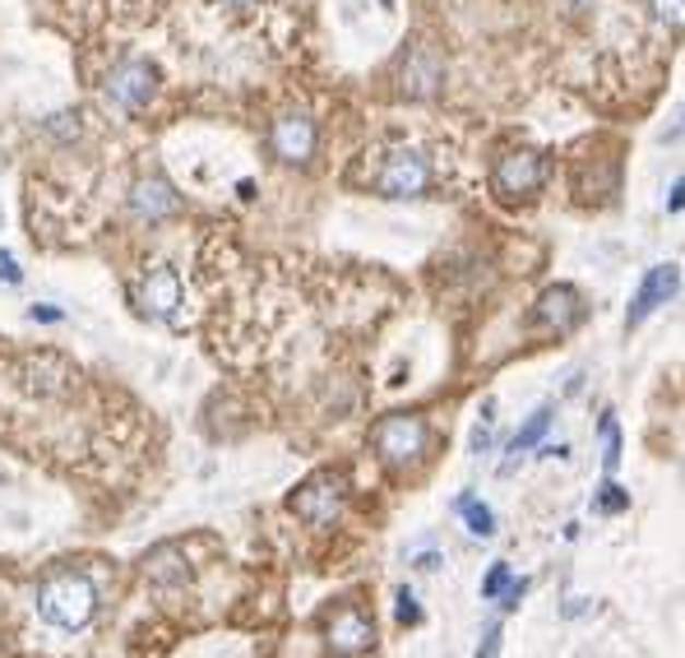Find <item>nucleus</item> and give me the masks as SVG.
<instances>
[{"label": "nucleus", "mask_w": 685, "mask_h": 658, "mask_svg": "<svg viewBox=\"0 0 685 658\" xmlns=\"http://www.w3.org/2000/svg\"><path fill=\"white\" fill-rule=\"evenodd\" d=\"M399 622L403 626H417L422 622V608L413 603V594H408V589H399Z\"/></svg>", "instance_id": "21"}, {"label": "nucleus", "mask_w": 685, "mask_h": 658, "mask_svg": "<svg viewBox=\"0 0 685 658\" xmlns=\"http://www.w3.org/2000/svg\"><path fill=\"white\" fill-rule=\"evenodd\" d=\"M134 302L149 320H176V306H181V274L172 265H153L149 274L134 287Z\"/></svg>", "instance_id": "8"}, {"label": "nucleus", "mask_w": 685, "mask_h": 658, "mask_svg": "<svg viewBox=\"0 0 685 658\" xmlns=\"http://www.w3.org/2000/svg\"><path fill=\"white\" fill-rule=\"evenodd\" d=\"M579 316H583V297L575 293L570 283L542 287V297L533 306V325L546 329V334H570V329L579 325Z\"/></svg>", "instance_id": "9"}, {"label": "nucleus", "mask_w": 685, "mask_h": 658, "mask_svg": "<svg viewBox=\"0 0 685 658\" xmlns=\"http://www.w3.org/2000/svg\"><path fill=\"white\" fill-rule=\"evenodd\" d=\"M376 190L385 200H422L430 190V158L422 149H389L376 172Z\"/></svg>", "instance_id": "3"}, {"label": "nucleus", "mask_w": 685, "mask_h": 658, "mask_svg": "<svg viewBox=\"0 0 685 658\" xmlns=\"http://www.w3.org/2000/svg\"><path fill=\"white\" fill-rule=\"evenodd\" d=\"M19 279H24V274H19V265H14V256H10V250H0V283H19Z\"/></svg>", "instance_id": "22"}, {"label": "nucleus", "mask_w": 685, "mask_h": 658, "mask_svg": "<svg viewBox=\"0 0 685 658\" xmlns=\"http://www.w3.org/2000/svg\"><path fill=\"white\" fill-rule=\"evenodd\" d=\"M370 641H376V631H370L366 612H357V608H343L324 622V645L334 658H357L370 649Z\"/></svg>", "instance_id": "10"}, {"label": "nucleus", "mask_w": 685, "mask_h": 658, "mask_svg": "<svg viewBox=\"0 0 685 658\" xmlns=\"http://www.w3.org/2000/svg\"><path fill=\"white\" fill-rule=\"evenodd\" d=\"M668 209H672V214H681V209H685V177L672 186V196H668Z\"/></svg>", "instance_id": "24"}, {"label": "nucleus", "mask_w": 685, "mask_h": 658, "mask_svg": "<svg viewBox=\"0 0 685 658\" xmlns=\"http://www.w3.org/2000/svg\"><path fill=\"white\" fill-rule=\"evenodd\" d=\"M546 172H552V163H546V153H533V149H519V153H505V158L496 163L492 172V186L500 200H528L533 190L546 186Z\"/></svg>", "instance_id": "5"}, {"label": "nucleus", "mask_w": 685, "mask_h": 658, "mask_svg": "<svg viewBox=\"0 0 685 658\" xmlns=\"http://www.w3.org/2000/svg\"><path fill=\"white\" fill-rule=\"evenodd\" d=\"M343 473H334V469H324V473H316V478H306L297 492L287 496V510L297 515V519H306V525H334V519L343 515Z\"/></svg>", "instance_id": "4"}, {"label": "nucleus", "mask_w": 685, "mask_h": 658, "mask_svg": "<svg viewBox=\"0 0 685 658\" xmlns=\"http://www.w3.org/2000/svg\"><path fill=\"white\" fill-rule=\"evenodd\" d=\"M144 575L153 579V585H186V561H181V552L176 548H158L149 561H144Z\"/></svg>", "instance_id": "14"}, {"label": "nucleus", "mask_w": 685, "mask_h": 658, "mask_svg": "<svg viewBox=\"0 0 685 658\" xmlns=\"http://www.w3.org/2000/svg\"><path fill=\"white\" fill-rule=\"evenodd\" d=\"M598 432H602V473L612 478V473L621 469V422H616L612 413H606Z\"/></svg>", "instance_id": "17"}, {"label": "nucleus", "mask_w": 685, "mask_h": 658, "mask_svg": "<svg viewBox=\"0 0 685 658\" xmlns=\"http://www.w3.org/2000/svg\"><path fill=\"white\" fill-rule=\"evenodd\" d=\"M33 320H61V312H51V306H33Z\"/></svg>", "instance_id": "27"}, {"label": "nucleus", "mask_w": 685, "mask_h": 658, "mask_svg": "<svg viewBox=\"0 0 685 658\" xmlns=\"http://www.w3.org/2000/svg\"><path fill=\"white\" fill-rule=\"evenodd\" d=\"M37 616L56 631H84L97 616V585L80 571H56L37 585Z\"/></svg>", "instance_id": "1"}, {"label": "nucleus", "mask_w": 685, "mask_h": 658, "mask_svg": "<svg viewBox=\"0 0 685 658\" xmlns=\"http://www.w3.org/2000/svg\"><path fill=\"white\" fill-rule=\"evenodd\" d=\"M176 214H181V196H176L163 177L134 181V190H130V219H140V223H167Z\"/></svg>", "instance_id": "11"}, {"label": "nucleus", "mask_w": 685, "mask_h": 658, "mask_svg": "<svg viewBox=\"0 0 685 658\" xmlns=\"http://www.w3.org/2000/svg\"><path fill=\"white\" fill-rule=\"evenodd\" d=\"M413 566H422V571H436V566H440V552H436V548H426V552L413 561Z\"/></svg>", "instance_id": "25"}, {"label": "nucleus", "mask_w": 685, "mask_h": 658, "mask_svg": "<svg viewBox=\"0 0 685 658\" xmlns=\"http://www.w3.org/2000/svg\"><path fill=\"white\" fill-rule=\"evenodd\" d=\"M492 418H496V403L486 399V403H482L477 427H473V455H482V450H486V436H492Z\"/></svg>", "instance_id": "20"}, {"label": "nucleus", "mask_w": 685, "mask_h": 658, "mask_svg": "<svg viewBox=\"0 0 685 658\" xmlns=\"http://www.w3.org/2000/svg\"><path fill=\"white\" fill-rule=\"evenodd\" d=\"M153 89H158V70H153L144 56H130V61H121L107 74V98L121 111H140L153 98Z\"/></svg>", "instance_id": "6"}, {"label": "nucleus", "mask_w": 685, "mask_h": 658, "mask_svg": "<svg viewBox=\"0 0 685 658\" xmlns=\"http://www.w3.org/2000/svg\"><path fill=\"white\" fill-rule=\"evenodd\" d=\"M223 5H232V10H246V5H256V0H223Z\"/></svg>", "instance_id": "28"}, {"label": "nucleus", "mask_w": 685, "mask_h": 658, "mask_svg": "<svg viewBox=\"0 0 685 658\" xmlns=\"http://www.w3.org/2000/svg\"><path fill=\"white\" fill-rule=\"evenodd\" d=\"M370 445H376V455L385 469H413V463L430 450V427L417 418V413H389L376 422V432H370Z\"/></svg>", "instance_id": "2"}, {"label": "nucleus", "mask_w": 685, "mask_h": 658, "mask_svg": "<svg viewBox=\"0 0 685 658\" xmlns=\"http://www.w3.org/2000/svg\"><path fill=\"white\" fill-rule=\"evenodd\" d=\"M681 134H685V111H681V121H676V126H668V130H662V140L672 144V140H681Z\"/></svg>", "instance_id": "26"}, {"label": "nucleus", "mask_w": 685, "mask_h": 658, "mask_svg": "<svg viewBox=\"0 0 685 658\" xmlns=\"http://www.w3.org/2000/svg\"><path fill=\"white\" fill-rule=\"evenodd\" d=\"M454 506H459V515H463V525H468V529H473L477 538H486V533H492V529H496V515H492V510H486V501H482V496H473V492H463V496L454 501Z\"/></svg>", "instance_id": "16"}, {"label": "nucleus", "mask_w": 685, "mask_h": 658, "mask_svg": "<svg viewBox=\"0 0 685 658\" xmlns=\"http://www.w3.org/2000/svg\"><path fill=\"white\" fill-rule=\"evenodd\" d=\"M403 93L408 98H417V103H426V98H436L440 93V80H445V70H440V56L436 51H426V47H413L408 51V61H403Z\"/></svg>", "instance_id": "12"}, {"label": "nucleus", "mask_w": 685, "mask_h": 658, "mask_svg": "<svg viewBox=\"0 0 685 658\" xmlns=\"http://www.w3.org/2000/svg\"><path fill=\"white\" fill-rule=\"evenodd\" d=\"M653 5V19L658 24H668V28H685V0H649Z\"/></svg>", "instance_id": "18"}, {"label": "nucleus", "mask_w": 685, "mask_h": 658, "mask_svg": "<svg viewBox=\"0 0 685 658\" xmlns=\"http://www.w3.org/2000/svg\"><path fill=\"white\" fill-rule=\"evenodd\" d=\"M496 649H500V626H486V641H482V649L473 658H496Z\"/></svg>", "instance_id": "23"}, {"label": "nucleus", "mask_w": 685, "mask_h": 658, "mask_svg": "<svg viewBox=\"0 0 685 658\" xmlns=\"http://www.w3.org/2000/svg\"><path fill=\"white\" fill-rule=\"evenodd\" d=\"M316 140H320V130H316V121H310L306 111H283L279 121H273V130H269L273 153H279L283 163H292V167H302V163L316 158Z\"/></svg>", "instance_id": "7"}, {"label": "nucleus", "mask_w": 685, "mask_h": 658, "mask_svg": "<svg viewBox=\"0 0 685 658\" xmlns=\"http://www.w3.org/2000/svg\"><path fill=\"white\" fill-rule=\"evenodd\" d=\"M546 432H552V409H538V413L515 432V440H510V463H505V469H515V463H519L528 450H533V445H542Z\"/></svg>", "instance_id": "15"}, {"label": "nucleus", "mask_w": 685, "mask_h": 658, "mask_svg": "<svg viewBox=\"0 0 685 658\" xmlns=\"http://www.w3.org/2000/svg\"><path fill=\"white\" fill-rule=\"evenodd\" d=\"M486 598H496V594H510L515 589V575H510V566H505V561H496L492 571H486Z\"/></svg>", "instance_id": "19"}, {"label": "nucleus", "mask_w": 685, "mask_h": 658, "mask_svg": "<svg viewBox=\"0 0 685 658\" xmlns=\"http://www.w3.org/2000/svg\"><path fill=\"white\" fill-rule=\"evenodd\" d=\"M681 287V269L676 265H653L649 274H643V283H639V293H635V306H630V325H639L649 312H658L662 302H668L672 293Z\"/></svg>", "instance_id": "13"}]
</instances>
